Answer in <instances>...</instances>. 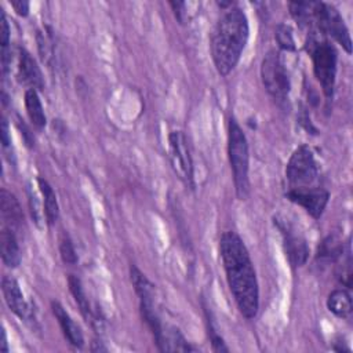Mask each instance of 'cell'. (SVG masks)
Listing matches in <instances>:
<instances>
[{
	"instance_id": "19",
	"label": "cell",
	"mask_w": 353,
	"mask_h": 353,
	"mask_svg": "<svg viewBox=\"0 0 353 353\" xmlns=\"http://www.w3.org/2000/svg\"><path fill=\"white\" fill-rule=\"evenodd\" d=\"M327 307L336 317L347 319L352 314V298L349 292L343 288H336L331 291L327 298Z\"/></svg>"
},
{
	"instance_id": "27",
	"label": "cell",
	"mask_w": 353,
	"mask_h": 353,
	"mask_svg": "<svg viewBox=\"0 0 353 353\" xmlns=\"http://www.w3.org/2000/svg\"><path fill=\"white\" fill-rule=\"evenodd\" d=\"M10 4H11V7L14 8V11H15L19 17H26V15L29 14V1L18 0V1H11Z\"/></svg>"
},
{
	"instance_id": "24",
	"label": "cell",
	"mask_w": 353,
	"mask_h": 353,
	"mask_svg": "<svg viewBox=\"0 0 353 353\" xmlns=\"http://www.w3.org/2000/svg\"><path fill=\"white\" fill-rule=\"evenodd\" d=\"M59 255L63 263L66 265L77 263V254H76L74 245L66 233H62L59 237Z\"/></svg>"
},
{
	"instance_id": "16",
	"label": "cell",
	"mask_w": 353,
	"mask_h": 353,
	"mask_svg": "<svg viewBox=\"0 0 353 353\" xmlns=\"http://www.w3.org/2000/svg\"><path fill=\"white\" fill-rule=\"evenodd\" d=\"M1 261L7 268H17L21 263V250L17 234L12 229L3 226L0 232Z\"/></svg>"
},
{
	"instance_id": "14",
	"label": "cell",
	"mask_w": 353,
	"mask_h": 353,
	"mask_svg": "<svg viewBox=\"0 0 353 353\" xmlns=\"http://www.w3.org/2000/svg\"><path fill=\"white\" fill-rule=\"evenodd\" d=\"M51 310L58 320V324L65 335V338L69 341V343L77 349H81L84 346V336L80 330V327L74 323V320L69 316V313L65 310V307L57 302H51Z\"/></svg>"
},
{
	"instance_id": "2",
	"label": "cell",
	"mask_w": 353,
	"mask_h": 353,
	"mask_svg": "<svg viewBox=\"0 0 353 353\" xmlns=\"http://www.w3.org/2000/svg\"><path fill=\"white\" fill-rule=\"evenodd\" d=\"M250 34L248 19L240 7L225 10L216 22L211 40V57L216 72L228 76L239 63Z\"/></svg>"
},
{
	"instance_id": "9",
	"label": "cell",
	"mask_w": 353,
	"mask_h": 353,
	"mask_svg": "<svg viewBox=\"0 0 353 353\" xmlns=\"http://www.w3.org/2000/svg\"><path fill=\"white\" fill-rule=\"evenodd\" d=\"M274 225L281 233L284 251L291 266L292 268L303 266L309 256V247H307L306 239L284 216H274Z\"/></svg>"
},
{
	"instance_id": "10",
	"label": "cell",
	"mask_w": 353,
	"mask_h": 353,
	"mask_svg": "<svg viewBox=\"0 0 353 353\" xmlns=\"http://www.w3.org/2000/svg\"><path fill=\"white\" fill-rule=\"evenodd\" d=\"M285 197L301 205L306 212L313 216L314 219H319L330 200V192L321 186H316L312 189H303V190H287Z\"/></svg>"
},
{
	"instance_id": "22",
	"label": "cell",
	"mask_w": 353,
	"mask_h": 353,
	"mask_svg": "<svg viewBox=\"0 0 353 353\" xmlns=\"http://www.w3.org/2000/svg\"><path fill=\"white\" fill-rule=\"evenodd\" d=\"M274 39L279 44V47L284 51H295V39L292 34V29L285 23H279L276 28Z\"/></svg>"
},
{
	"instance_id": "17",
	"label": "cell",
	"mask_w": 353,
	"mask_h": 353,
	"mask_svg": "<svg viewBox=\"0 0 353 353\" xmlns=\"http://www.w3.org/2000/svg\"><path fill=\"white\" fill-rule=\"evenodd\" d=\"M39 189L43 196V205H44V216L48 226H52L59 218V205L57 200V194L52 186L48 183L47 179L39 176L37 178Z\"/></svg>"
},
{
	"instance_id": "5",
	"label": "cell",
	"mask_w": 353,
	"mask_h": 353,
	"mask_svg": "<svg viewBox=\"0 0 353 353\" xmlns=\"http://www.w3.org/2000/svg\"><path fill=\"white\" fill-rule=\"evenodd\" d=\"M285 179L288 190H303L319 186V165L307 145L298 146L290 156L285 165Z\"/></svg>"
},
{
	"instance_id": "8",
	"label": "cell",
	"mask_w": 353,
	"mask_h": 353,
	"mask_svg": "<svg viewBox=\"0 0 353 353\" xmlns=\"http://www.w3.org/2000/svg\"><path fill=\"white\" fill-rule=\"evenodd\" d=\"M168 157L176 176L185 186L193 190L196 188L193 160L190 156L188 139L179 130L171 131L168 134Z\"/></svg>"
},
{
	"instance_id": "11",
	"label": "cell",
	"mask_w": 353,
	"mask_h": 353,
	"mask_svg": "<svg viewBox=\"0 0 353 353\" xmlns=\"http://www.w3.org/2000/svg\"><path fill=\"white\" fill-rule=\"evenodd\" d=\"M1 291H3V296H4L7 306L10 307V310L14 314H17L19 319H22L25 321H29V320H32V317H34L33 312L30 309V305L26 302L23 292L21 291V287L14 277H11V276L3 277Z\"/></svg>"
},
{
	"instance_id": "28",
	"label": "cell",
	"mask_w": 353,
	"mask_h": 353,
	"mask_svg": "<svg viewBox=\"0 0 353 353\" xmlns=\"http://www.w3.org/2000/svg\"><path fill=\"white\" fill-rule=\"evenodd\" d=\"M1 143L3 148L7 149L11 146V137H10V128H8V123L6 120V117H3L1 120Z\"/></svg>"
},
{
	"instance_id": "25",
	"label": "cell",
	"mask_w": 353,
	"mask_h": 353,
	"mask_svg": "<svg viewBox=\"0 0 353 353\" xmlns=\"http://www.w3.org/2000/svg\"><path fill=\"white\" fill-rule=\"evenodd\" d=\"M28 193V204H29V211H30V216L33 219V222L40 228L41 226V219H43V214L39 205V199L37 194L33 192V188L30 185H28L26 189Z\"/></svg>"
},
{
	"instance_id": "7",
	"label": "cell",
	"mask_w": 353,
	"mask_h": 353,
	"mask_svg": "<svg viewBox=\"0 0 353 353\" xmlns=\"http://www.w3.org/2000/svg\"><path fill=\"white\" fill-rule=\"evenodd\" d=\"M312 26H314L320 33L331 36L338 44H341L347 54L352 52V40L349 29L339 14V11L323 1H313L312 11Z\"/></svg>"
},
{
	"instance_id": "6",
	"label": "cell",
	"mask_w": 353,
	"mask_h": 353,
	"mask_svg": "<svg viewBox=\"0 0 353 353\" xmlns=\"http://www.w3.org/2000/svg\"><path fill=\"white\" fill-rule=\"evenodd\" d=\"M261 79L268 94L279 103H285L290 94V77L281 55L276 50L268 51L261 63Z\"/></svg>"
},
{
	"instance_id": "4",
	"label": "cell",
	"mask_w": 353,
	"mask_h": 353,
	"mask_svg": "<svg viewBox=\"0 0 353 353\" xmlns=\"http://www.w3.org/2000/svg\"><path fill=\"white\" fill-rule=\"evenodd\" d=\"M307 46H309L307 51L313 62L314 76L320 83L325 98L330 101L334 97V88H335L336 62H338L336 50L330 41L317 39L314 32L310 33Z\"/></svg>"
},
{
	"instance_id": "1",
	"label": "cell",
	"mask_w": 353,
	"mask_h": 353,
	"mask_svg": "<svg viewBox=\"0 0 353 353\" xmlns=\"http://www.w3.org/2000/svg\"><path fill=\"white\" fill-rule=\"evenodd\" d=\"M219 255L223 263L230 292L240 313L251 320L259 309V288L256 273L248 250L241 237L226 230L219 239Z\"/></svg>"
},
{
	"instance_id": "13",
	"label": "cell",
	"mask_w": 353,
	"mask_h": 353,
	"mask_svg": "<svg viewBox=\"0 0 353 353\" xmlns=\"http://www.w3.org/2000/svg\"><path fill=\"white\" fill-rule=\"evenodd\" d=\"M68 284H69V290H70V292H72L83 317L85 319L87 323H90L94 327V330L97 332H99V330L102 328V319L99 317V312L94 310L92 306L90 305V301H88V298L84 292V288L81 285L80 279L74 274H70L68 277Z\"/></svg>"
},
{
	"instance_id": "29",
	"label": "cell",
	"mask_w": 353,
	"mask_h": 353,
	"mask_svg": "<svg viewBox=\"0 0 353 353\" xmlns=\"http://www.w3.org/2000/svg\"><path fill=\"white\" fill-rule=\"evenodd\" d=\"M1 350L6 353L8 352V346H7V335H6V330L1 328Z\"/></svg>"
},
{
	"instance_id": "26",
	"label": "cell",
	"mask_w": 353,
	"mask_h": 353,
	"mask_svg": "<svg viewBox=\"0 0 353 353\" xmlns=\"http://www.w3.org/2000/svg\"><path fill=\"white\" fill-rule=\"evenodd\" d=\"M170 7L174 11V15L176 18V21L183 25L186 21V6L183 1H170Z\"/></svg>"
},
{
	"instance_id": "21",
	"label": "cell",
	"mask_w": 353,
	"mask_h": 353,
	"mask_svg": "<svg viewBox=\"0 0 353 353\" xmlns=\"http://www.w3.org/2000/svg\"><path fill=\"white\" fill-rule=\"evenodd\" d=\"M343 255V245L335 236H327L319 247L317 259L324 262H334Z\"/></svg>"
},
{
	"instance_id": "18",
	"label": "cell",
	"mask_w": 353,
	"mask_h": 353,
	"mask_svg": "<svg viewBox=\"0 0 353 353\" xmlns=\"http://www.w3.org/2000/svg\"><path fill=\"white\" fill-rule=\"evenodd\" d=\"M25 108H26V113H28L32 124L39 130L44 128L47 124V117H46L41 101H40L36 90L28 88L25 91Z\"/></svg>"
},
{
	"instance_id": "3",
	"label": "cell",
	"mask_w": 353,
	"mask_h": 353,
	"mask_svg": "<svg viewBox=\"0 0 353 353\" xmlns=\"http://www.w3.org/2000/svg\"><path fill=\"white\" fill-rule=\"evenodd\" d=\"M228 156L236 194L239 199H245L250 190L248 142L240 124L232 116L228 123Z\"/></svg>"
},
{
	"instance_id": "12",
	"label": "cell",
	"mask_w": 353,
	"mask_h": 353,
	"mask_svg": "<svg viewBox=\"0 0 353 353\" xmlns=\"http://www.w3.org/2000/svg\"><path fill=\"white\" fill-rule=\"evenodd\" d=\"M17 77L19 83L28 85V88H33L36 91H40L44 88L43 73L36 59L25 48H19Z\"/></svg>"
},
{
	"instance_id": "15",
	"label": "cell",
	"mask_w": 353,
	"mask_h": 353,
	"mask_svg": "<svg viewBox=\"0 0 353 353\" xmlns=\"http://www.w3.org/2000/svg\"><path fill=\"white\" fill-rule=\"evenodd\" d=\"M0 212L3 219V226H7L17 232L23 223V214L17 197L7 189L0 192Z\"/></svg>"
},
{
	"instance_id": "20",
	"label": "cell",
	"mask_w": 353,
	"mask_h": 353,
	"mask_svg": "<svg viewBox=\"0 0 353 353\" xmlns=\"http://www.w3.org/2000/svg\"><path fill=\"white\" fill-rule=\"evenodd\" d=\"M54 32L47 28V30H37L36 33V43H37V51L40 55V59L48 66L51 68L54 63V50H55V44H54Z\"/></svg>"
},
{
	"instance_id": "23",
	"label": "cell",
	"mask_w": 353,
	"mask_h": 353,
	"mask_svg": "<svg viewBox=\"0 0 353 353\" xmlns=\"http://www.w3.org/2000/svg\"><path fill=\"white\" fill-rule=\"evenodd\" d=\"M204 312H205V319H207V330H208V336H210V341H211V346H212V350L215 352H228V346L225 345L222 336L218 334V330L214 324V319L211 316V312L208 310V307L204 306Z\"/></svg>"
}]
</instances>
